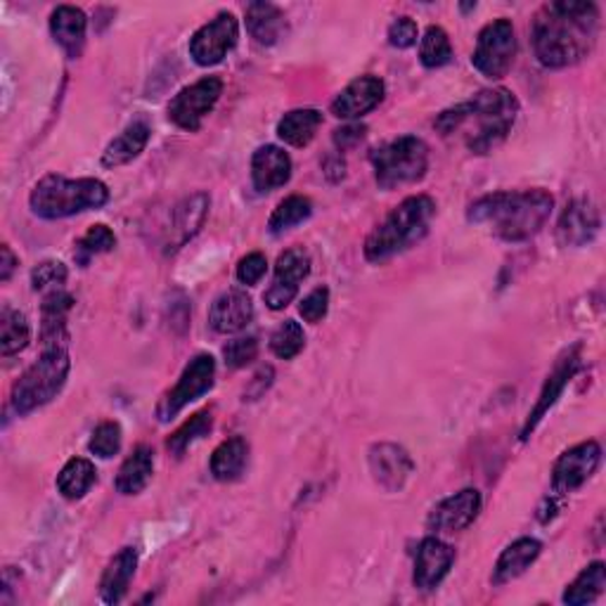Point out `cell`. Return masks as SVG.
<instances>
[{"mask_svg":"<svg viewBox=\"0 0 606 606\" xmlns=\"http://www.w3.org/2000/svg\"><path fill=\"white\" fill-rule=\"evenodd\" d=\"M599 34L595 3H550L534 22V50L538 63L550 69L579 65L593 53Z\"/></svg>","mask_w":606,"mask_h":606,"instance_id":"1","label":"cell"},{"mask_svg":"<svg viewBox=\"0 0 606 606\" xmlns=\"http://www.w3.org/2000/svg\"><path fill=\"white\" fill-rule=\"evenodd\" d=\"M519 114V102L509 90H481L472 100L454 104L438 114L436 128L441 135H460L462 143L474 155H486L503 143L514 128Z\"/></svg>","mask_w":606,"mask_h":606,"instance_id":"2","label":"cell"},{"mask_svg":"<svg viewBox=\"0 0 606 606\" xmlns=\"http://www.w3.org/2000/svg\"><path fill=\"white\" fill-rule=\"evenodd\" d=\"M254 321V301L247 292L227 290L209 311V325L218 335H237Z\"/></svg>","mask_w":606,"mask_h":606,"instance_id":"20","label":"cell"},{"mask_svg":"<svg viewBox=\"0 0 606 606\" xmlns=\"http://www.w3.org/2000/svg\"><path fill=\"white\" fill-rule=\"evenodd\" d=\"M223 96V81L218 76H204L197 83L180 90L169 104V119L183 131H200L202 121L216 108Z\"/></svg>","mask_w":606,"mask_h":606,"instance_id":"10","label":"cell"},{"mask_svg":"<svg viewBox=\"0 0 606 606\" xmlns=\"http://www.w3.org/2000/svg\"><path fill=\"white\" fill-rule=\"evenodd\" d=\"M266 270H268V261L263 254H259V251L247 254L245 259L237 263V280L247 287L259 284L261 278L266 276Z\"/></svg>","mask_w":606,"mask_h":606,"instance_id":"43","label":"cell"},{"mask_svg":"<svg viewBox=\"0 0 606 606\" xmlns=\"http://www.w3.org/2000/svg\"><path fill=\"white\" fill-rule=\"evenodd\" d=\"M0 256H3V261H0V282H8L20 261H18V256L12 254V249L8 245H3V249H0Z\"/></svg>","mask_w":606,"mask_h":606,"instance_id":"46","label":"cell"},{"mask_svg":"<svg viewBox=\"0 0 606 606\" xmlns=\"http://www.w3.org/2000/svg\"><path fill=\"white\" fill-rule=\"evenodd\" d=\"M209 206H211L209 194L197 192L192 197H186V200L173 209V216H171L169 231H166V242H164L166 254L183 249L188 242L202 231V225L209 216Z\"/></svg>","mask_w":606,"mask_h":606,"instance_id":"15","label":"cell"},{"mask_svg":"<svg viewBox=\"0 0 606 606\" xmlns=\"http://www.w3.org/2000/svg\"><path fill=\"white\" fill-rule=\"evenodd\" d=\"M542 552V545L536 538H519L514 540L505 552L497 557V564L493 569V583L505 585L514 579H519L530 566L536 564V559Z\"/></svg>","mask_w":606,"mask_h":606,"instance_id":"25","label":"cell"},{"mask_svg":"<svg viewBox=\"0 0 606 606\" xmlns=\"http://www.w3.org/2000/svg\"><path fill=\"white\" fill-rule=\"evenodd\" d=\"M599 211L593 202L573 200L557 223V239L564 247H585L599 233Z\"/></svg>","mask_w":606,"mask_h":606,"instance_id":"18","label":"cell"},{"mask_svg":"<svg viewBox=\"0 0 606 606\" xmlns=\"http://www.w3.org/2000/svg\"><path fill=\"white\" fill-rule=\"evenodd\" d=\"M239 38V24L233 12H221L209 24L197 29L190 38V55L200 67H214L223 63Z\"/></svg>","mask_w":606,"mask_h":606,"instance_id":"11","label":"cell"},{"mask_svg":"<svg viewBox=\"0 0 606 606\" xmlns=\"http://www.w3.org/2000/svg\"><path fill=\"white\" fill-rule=\"evenodd\" d=\"M384 100V81L379 76H358L348 83L332 102V114L337 119L354 121L370 114Z\"/></svg>","mask_w":606,"mask_h":606,"instance_id":"16","label":"cell"},{"mask_svg":"<svg viewBox=\"0 0 606 606\" xmlns=\"http://www.w3.org/2000/svg\"><path fill=\"white\" fill-rule=\"evenodd\" d=\"M86 29L88 20L83 10L74 5H59L50 14V34L57 41L59 48L67 53L69 59L81 57L86 45Z\"/></svg>","mask_w":606,"mask_h":606,"instance_id":"24","label":"cell"},{"mask_svg":"<svg viewBox=\"0 0 606 606\" xmlns=\"http://www.w3.org/2000/svg\"><path fill=\"white\" fill-rule=\"evenodd\" d=\"M579 362H581V356H579V348H571V351L559 358V362L554 366V370L550 372L548 382H545L542 391H540V399L534 407V413L528 415L526 424H524V431H521V438L526 441V438L536 431V427L540 424V419L550 413V407L557 403V399L562 396V391L566 389V384L571 382V377L575 374V370H579Z\"/></svg>","mask_w":606,"mask_h":606,"instance_id":"19","label":"cell"},{"mask_svg":"<svg viewBox=\"0 0 606 606\" xmlns=\"http://www.w3.org/2000/svg\"><path fill=\"white\" fill-rule=\"evenodd\" d=\"M323 124V114L317 110H292L287 112L280 124H278V135L280 141H284L287 145L292 147H306L313 138L317 128H321Z\"/></svg>","mask_w":606,"mask_h":606,"instance_id":"30","label":"cell"},{"mask_svg":"<svg viewBox=\"0 0 606 606\" xmlns=\"http://www.w3.org/2000/svg\"><path fill=\"white\" fill-rule=\"evenodd\" d=\"M29 341H32V327H29L26 315L5 306L0 313V354L5 358L18 356Z\"/></svg>","mask_w":606,"mask_h":606,"instance_id":"32","label":"cell"},{"mask_svg":"<svg viewBox=\"0 0 606 606\" xmlns=\"http://www.w3.org/2000/svg\"><path fill=\"white\" fill-rule=\"evenodd\" d=\"M372 166L377 186L382 190H396L413 186L427 176L429 147L415 135H403L399 141L372 152Z\"/></svg>","mask_w":606,"mask_h":606,"instance_id":"7","label":"cell"},{"mask_svg":"<svg viewBox=\"0 0 606 606\" xmlns=\"http://www.w3.org/2000/svg\"><path fill=\"white\" fill-rule=\"evenodd\" d=\"M327 311H329V290H327V287H317V290H313L308 296H303L301 306H299L301 317L311 325L323 323Z\"/></svg>","mask_w":606,"mask_h":606,"instance_id":"42","label":"cell"},{"mask_svg":"<svg viewBox=\"0 0 606 606\" xmlns=\"http://www.w3.org/2000/svg\"><path fill=\"white\" fill-rule=\"evenodd\" d=\"M311 276V256L303 247H292L276 263V278L263 294L270 311H282L296 299L301 282Z\"/></svg>","mask_w":606,"mask_h":606,"instance_id":"12","label":"cell"},{"mask_svg":"<svg viewBox=\"0 0 606 606\" xmlns=\"http://www.w3.org/2000/svg\"><path fill=\"white\" fill-rule=\"evenodd\" d=\"M434 216L436 202L431 197H407L370 233L366 239V259L370 263H384L415 247L417 242L427 237Z\"/></svg>","mask_w":606,"mask_h":606,"instance_id":"4","label":"cell"},{"mask_svg":"<svg viewBox=\"0 0 606 606\" xmlns=\"http://www.w3.org/2000/svg\"><path fill=\"white\" fill-rule=\"evenodd\" d=\"M249 460V444L242 436L223 441L211 454V474L218 481H235L245 472Z\"/></svg>","mask_w":606,"mask_h":606,"instance_id":"29","label":"cell"},{"mask_svg":"<svg viewBox=\"0 0 606 606\" xmlns=\"http://www.w3.org/2000/svg\"><path fill=\"white\" fill-rule=\"evenodd\" d=\"M69 370L71 360L67 354V346L43 348L41 358L18 379V384L12 386V411L18 415H29L38 411L45 403L57 399V393L67 384Z\"/></svg>","mask_w":606,"mask_h":606,"instance_id":"6","label":"cell"},{"mask_svg":"<svg viewBox=\"0 0 606 606\" xmlns=\"http://www.w3.org/2000/svg\"><path fill=\"white\" fill-rule=\"evenodd\" d=\"M116 247V235L110 231L108 225H93L90 227V231L76 242V261H79L81 266H86L90 259H93V256L98 254H108Z\"/></svg>","mask_w":606,"mask_h":606,"instance_id":"37","label":"cell"},{"mask_svg":"<svg viewBox=\"0 0 606 606\" xmlns=\"http://www.w3.org/2000/svg\"><path fill=\"white\" fill-rule=\"evenodd\" d=\"M96 479H98V472L93 462L86 458H71L57 476V491L67 500H79L93 489Z\"/></svg>","mask_w":606,"mask_h":606,"instance_id":"31","label":"cell"},{"mask_svg":"<svg viewBox=\"0 0 606 606\" xmlns=\"http://www.w3.org/2000/svg\"><path fill=\"white\" fill-rule=\"evenodd\" d=\"M554 209V197L542 190L493 192L469 206L467 218L505 242H526L542 231Z\"/></svg>","mask_w":606,"mask_h":606,"instance_id":"3","label":"cell"},{"mask_svg":"<svg viewBox=\"0 0 606 606\" xmlns=\"http://www.w3.org/2000/svg\"><path fill=\"white\" fill-rule=\"evenodd\" d=\"M417 36H419L417 24L411 18H399L389 26V43L393 45V48H401V50L413 48V45L417 43Z\"/></svg>","mask_w":606,"mask_h":606,"instance_id":"44","label":"cell"},{"mask_svg":"<svg viewBox=\"0 0 606 606\" xmlns=\"http://www.w3.org/2000/svg\"><path fill=\"white\" fill-rule=\"evenodd\" d=\"M606 587V566L602 562L590 564L583 569L575 581L566 587L564 593V604L569 606H583V604H593Z\"/></svg>","mask_w":606,"mask_h":606,"instance_id":"33","label":"cell"},{"mask_svg":"<svg viewBox=\"0 0 606 606\" xmlns=\"http://www.w3.org/2000/svg\"><path fill=\"white\" fill-rule=\"evenodd\" d=\"M370 472L379 486L386 489L389 493H396L405 486V481L411 479L415 462L405 448L396 444H377L370 450Z\"/></svg>","mask_w":606,"mask_h":606,"instance_id":"17","label":"cell"},{"mask_svg":"<svg viewBox=\"0 0 606 606\" xmlns=\"http://www.w3.org/2000/svg\"><path fill=\"white\" fill-rule=\"evenodd\" d=\"M602 448L597 441H585L559 454L552 469V491L566 495L579 491L583 483L597 472Z\"/></svg>","mask_w":606,"mask_h":606,"instance_id":"13","label":"cell"},{"mask_svg":"<svg viewBox=\"0 0 606 606\" xmlns=\"http://www.w3.org/2000/svg\"><path fill=\"white\" fill-rule=\"evenodd\" d=\"M311 214H313V204L308 197L292 194L287 197V200H282L278 209L272 211V216L268 221V231L272 235H282L287 231H292V227H296L299 223L308 221Z\"/></svg>","mask_w":606,"mask_h":606,"instance_id":"34","label":"cell"},{"mask_svg":"<svg viewBox=\"0 0 606 606\" xmlns=\"http://www.w3.org/2000/svg\"><path fill=\"white\" fill-rule=\"evenodd\" d=\"M481 512V493L476 489H464L460 493H454L446 500L438 503L429 519L427 526L431 534H462L464 528L472 526Z\"/></svg>","mask_w":606,"mask_h":606,"instance_id":"14","label":"cell"},{"mask_svg":"<svg viewBox=\"0 0 606 606\" xmlns=\"http://www.w3.org/2000/svg\"><path fill=\"white\" fill-rule=\"evenodd\" d=\"M135 569H138V552L133 548H124L119 554H114L100 579V599L104 604H119L124 599Z\"/></svg>","mask_w":606,"mask_h":606,"instance_id":"26","label":"cell"},{"mask_svg":"<svg viewBox=\"0 0 606 606\" xmlns=\"http://www.w3.org/2000/svg\"><path fill=\"white\" fill-rule=\"evenodd\" d=\"M149 135H152V128L147 121L135 119L133 124H128L108 147H104L102 152L104 169H119V166H126L133 159H138L149 143Z\"/></svg>","mask_w":606,"mask_h":606,"instance_id":"23","label":"cell"},{"mask_svg":"<svg viewBox=\"0 0 606 606\" xmlns=\"http://www.w3.org/2000/svg\"><path fill=\"white\" fill-rule=\"evenodd\" d=\"M211 427H214V417H211V413L209 411L197 413L183 424V427L171 434L169 441H166V448H169L173 454H183L194 441L204 438L211 431Z\"/></svg>","mask_w":606,"mask_h":606,"instance_id":"36","label":"cell"},{"mask_svg":"<svg viewBox=\"0 0 606 606\" xmlns=\"http://www.w3.org/2000/svg\"><path fill=\"white\" fill-rule=\"evenodd\" d=\"M292 178V159L278 145H263L254 152L251 157V180L259 192L278 190L290 183Z\"/></svg>","mask_w":606,"mask_h":606,"instance_id":"22","label":"cell"},{"mask_svg":"<svg viewBox=\"0 0 606 606\" xmlns=\"http://www.w3.org/2000/svg\"><path fill=\"white\" fill-rule=\"evenodd\" d=\"M303 346H306V335H303V327L296 321H284L270 337V351L282 360L296 358Z\"/></svg>","mask_w":606,"mask_h":606,"instance_id":"38","label":"cell"},{"mask_svg":"<svg viewBox=\"0 0 606 606\" xmlns=\"http://www.w3.org/2000/svg\"><path fill=\"white\" fill-rule=\"evenodd\" d=\"M121 438H124V434H121V427H119V422H100L93 436H90V452L98 454V458L102 460H110L114 458V454L121 450Z\"/></svg>","mask_w":606,"mask_h":606,"instance_id":"40","label":"cell"},{"mask_svg":"<svg viewBox=\"0 0 606 606\" xmlns=\"http://www.w3.org/2000/svg\"><path fill=\"white\" fill-rule=\"evenodd\" d=\"M454 562V550L438 538H424L415 559V587L434 590L441 585Z\"/></svg>","mask_w":606,"mask_h":606,"instance_id":"21","label":"cell"},{"mask_svg":"<svg viewBox=\"0 0 606 606\" xmlns=\"http://www.w3.org/2000/svg\"><path fill=\"white\" fill-rule=\"evenodd\" d=\"M152 472H155V452L147 446H138L124 460V464L119 467L116 491L121 495L143 493L152 479Z\"/></svg>","mask_w":606,"mask_h":606,"instance_id":"27","label":"cell"},{"mask_svg":"<svg viewBox=\"0 0 606 606\" xmlns=\"http://www.w3.org/2000/svg\"><path fill=\"white\" fill-rule=\"evenodd\" d=\"M69 278V270L63 261H43L32 270V287L34 292L50 294L57 290H65Z\"/></svg>","mask_w":606,"mask_h":606,"instance_id":"39","label":"cell"},{"mask_svg":"<svg viewBox=\"0 0 606 606\" xmlns=\"http://www.w3.org/2000/svg\"><path fill=\"white\" fill-rule=\"evenodd\" d=\"M514 55H517V36L509 20H495L481 29L472 65L486 76V79H503L512 69Z\"/></svg>","mask_w":606,"mask_h":606,"instance_id":"8","label":"cell"},{"mask_svg":"<svg viewBox=\"0 0 606 606\" xmlns=\"http://www.w3.org/2000/svg\"><path fill=\"white\" fill-rule=\"evenodd\" d=\"M216 379V360L209 354H200L190 360V366L180 374L178 384L164 393V399L157 405L159 422H171L186 405L204 396L211 391Z\"/></svg>","mask_w":606,"mask_h":606,"instance_id":"9","label":"cell"},{"mask_svg":"<svg viewBox=\"0 0 606 606\" xmlns=\"http://www.w3.org/2000/svg\"><path fill=\"white\" fill-rule=\"evenodd\" d=\"M110 202V190L96 178H65L50 173L41 178L29 194V206L45 221H59Z\"/></svg>","mask_w":606,"mask_h":606,"instance_id":"5","label":"cell"},{"mask_svg":"<svg viewBox=\"0 0 606 606\" xmlns=\"http://www.w3.org/2000/svg\"><path fill=\"white\" fill-rule=\"evenodd\" d=\"M247 29L259 45H276L287 34L284 12L272 3L247 5Z\"/></svg>","mask_w":606,"mask_h":606,"instance_id":"28","label":"cell"},{"mask_svg":"<svg viewBox=\"0 0 606 606\" xmlns=\"http://www.w3.org/2000/svg\"><path fill=\"white\" fill-rule=\"evenodd\" d=\"M362 135H366V128H362V126H346V128L335 131V143H337V147L346 149L348 145L360 143Z\"/></svg>","mask_w":606,"mask_h":606,"instance_id":"45","label":"cell"},{"mask_svg":"<svg viewBox=\"0 0 606 606\" xmlns=\"http://www.w3.org/2000/svg\"><path fill=\"white\" fill-rule=\"evenodd\" d=\"M256 356H259V341H256V337H239L223 346L225 366L233 370L247 368L251 360H256Z\"/></svg>","mask_w":606,"mask_h":606,"instance_id":"41","label":"cell"},{"mask_svg":"<svg viewBox=\"0 0 606 606\" xmlns=\"http://www.w3.org/2000/svg\"><path fill=\"white\" fill-rule=\"evenodd\" d=\"M452 59V45L441 26H429L419 43V63L427 69H441Z\"/></svg>","mask_w":606,"mask_h":606,"instance_id":"35","label":"cell"}]
</instances>
